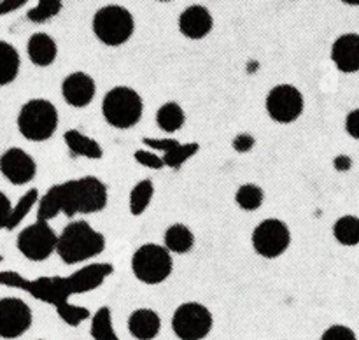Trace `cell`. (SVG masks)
Wrapping results in <instances>:
<instances>
[{
  "label": "cell",
  "mask_w": 359,
  "mask_h": 340,
  "mask_svg": "<svg viewBox=\"0 0 359 340\" xmlns=\"http://www.w3.org/2000/svg\"><path fill=\"white\" fill-rule=\"evenodd\" d=\"M112 273H114V266L111 263H91V265L76 270L72 276H69L72 294H81L97 290Z\"/></svg>",
  "instance_id": "obj_15"
},
{
  "label": "cell",
  "mask_w": 359,
  "mask_h": 340,
  "mask_svg": "<svg viewBox=\"0 0 359 340\" xmlns=\"http://www.w3.org/2000/svg\"><path fill=\"white\" fill-rule=\"evenodd\" d=\"M265 107L273 121L280 125H290L302 116L305 100L302 91L293 84H277L269 91Z\"/></svg>",
  "instance_id": "obj_10"
},
{
  "label": "cell",
  "mask_w": 359,
  "mask_h": 340,
  "mask_svg": "<svg viewBox=\"0 0 359 340\" xmlns=\"http://www.w3.org/2000/svg\"><path fill=\"white\" fill-rule=\"evenodd\" d=\"M263 198H265V193L259 188L258 184H252V182H248V184H242L241 188L235 193V202L241 207L242 210H256L262 207Z\"/></svg>",
  "instance_id": "obj_29"
},
{
  "label": "cell",
  "mask_w": 359,
  "mask_h": 340,
  "mask_svg": "<svg viewBox=\"0 0 359 340\" xmlns=\"http://www.w3.org/2000/svg\"><path fill=\"white\" fill-rule=\"evenodd\" d=\"M0 174L14 186L28 184L37 174V163L27 151L9 147L0 154Z\"/></svg>",
  "instance_id": "obj_12"
},
{
  "label": "cell",
  "mask_w": 359,
  "mask_h": 340,
  "mask_svg": "<svg viewBox=\"0 0 359 340\" xmlns=\"http://www.w3.org/2000/svg\"><path fill=\"white\" fill-rule=\"evenodd\" d=\"M77 182H79L81 214H95L104 210L109 200L107 186L93 175H84L77 179Z\"/></svg>",
  "instance_id": "obj_16"
},
{
  "label": "cell",
  "mask_w": 359,
  "mask_h": 340,
  "mask_svg": "<svg viewBox=\"0 0 359 340\" xmlns=\"http://www.w3.org/2000/svg\"><path fill=\"white\" fill-rule=\"evenodd\" d=\"M25 6H27V0H4V2H0V16L18 11L20 7Z\"/></svg>",
  "instance_id": "obj_40"
},
{
  "label": "cell",
  "mask_w": 359,
  "mask_h": 340,
  "mask_svg": "<svg viewBox=\"0 0 359 340\" xmlns=\"http://www.w3.org/2000/svg\"><path fill=\"white\" fill-rule=\"evenodd\" d=\"M332 60L344 74L359 70V34H344L333 42Z\"/></svg>",
  "instance_id": "obj_17"
},
{
  "label": "cell",
  "mask_w": 359,
  "mask_h": 340,
  "mask_svg": "<svg viewBox=\"0 0 359 340\" xmlns=\"http://www.w3.org/2000/svg\"><path fill=\"white\" fill-rule=\"evenodd\" d=\"M255 144L256 140L251 133H238L233 139V142H231V146H233V149L237 153H248V151H251L255 147Z\"/></svg>",
  "instance_id": "obj_37"
},
{
  "label": "cell",
  "mask_w": 359,
  "mask_h": 340,
  "mask_svg": "<svg viewBox=\"0 0 359 340\" xmlns=\"http://www.w3.org/2000/svg\"><path fill=\"white\" fill-rule=\"evenodd\" d=\"M130 335L137 340L156 339L161 329V319L153 308H137L128 319Z\"/></svg>",
  "instance_id": "obj_18"
},
{
  "label": "cell",
  "mask_w": 359,
  "mask_h": 340,
  "mask_svg": "<svg viewBox=\"0 0 359 340\" xmlns=\"http://www.w3.org/2000/svg\"><path fill=\"white\" fill-rule=\"evenodd\" d=\"M212 27V14L205 6H200V4H193V6L186 7L181 16H179V30L184 37L193 39V41H200V39L207 37Z\"/></svg>",
  "instance_id": "obj_14"
},
{
  "label": "cell",
  "mask_w": 359,
  "mask_h": 340,
  "mask_svg": "<svg viewBox=\"0 0 359 340\" xmlns=\"http://www.w3.org/2000/svg\"><path fill=\"white\" fill-rule=\"evenodd\" d=\"M333 235L342 245L359 244V217L342 216L333 224Z\"/></svg>",
  "instance_id": "obj_27"
},
{
  "label": "cell",
  "mask_w": 359,
  "mask_h": 340,
  "mask_svg": "<svg viewBox=\"0 0 359 340\" xmlns=\"http://www.w3.org/2000/svg\"><path fill=\"white\" fill-rule=\"evenodd\" d=\"M11 212H13V205H11V200L7 198L6 193L0 191V230L7 226V221H9Z\"/></svg>",
  "instance_id": "obj_39"
},
{
  "label": "cell",
  "mask_w": 359,
  "mask_h": 340,
  "mask_svg": "<svg viewBox=\"0 0 359 340\" xmlns=\"http://www.w3.org/2000/svg\"><path fill=\"white\" fill-rule=\"evenodd\" d=\"M104 249L105 237L84 219L67 224L58 235L56 245V252L65 265H76L84 259L95 258L102 254Z\"/></svg>",
  "instance_id": "obj_1"
},
{
  "label": "cell",
  "mask_w": 359,
  "mask_h": 340,
  "mask_svg": "<svg viewBox=\"0 0 359 340\" xmlns=\"http://www.w3.org/2000/svg\"><path fill=\"white\" fill-rule=\"evenodd\" d=\"M21 58L18 49L6 41H0V86L13 83L20 74Z\"/></svg>",
  "instance_id": "obj_22"
},
{
  "label": "cell",
  "mask_w": 359,
  "mask_h": 340,
  "mask_svg": "<svg viewBox=\"0 0 359 340\" xmlns=\"http://www.w3.org/2000/svg\"><path fill=\"white\" fill-rule=\"evenodd\" d=\"M198 149H200L198 142L179 144V146L174 147L170 153L163 154V163L167 165L168 168H174V170H177V168H181L182 165H184L186 161L193 156V154L198 153Z\"/></svg>",
  "instance_id": "obj_31"
},
{
  "label": "cell",
  "mask_w": 359,
  "mask_h": 340,
  "mask_svg": "<svg viewBox=\"0 0 359 340\" xmlns=\"http://www.w3.org/2000/svg\"><path fill=\"white\" fill-rule=\"evenodd\" d=\"M34 315L27 301L16 297L0 298V339H18L30 329Z\"/></svg>",
  "instance_id": "obj_11"
},
{
  "label": "cell",
  "mask_w": 359,
  "mask_h": 340,
  "mask_svg": "<svg viewBox=\"0 0 359 340\" xmlns=\"http://www.w3.org/2000/svg\"><path fill=\"white\" fill-rule=\"evenodd\" d=\"M291 244V231L284 221L269 217L263 219L252 231V247L266 259L279 258Z\"/></svg>",
  "instance_id": "obj_9"
},
{
  "label": "cell",
  "mask_w": 359,
  "mask_h": 340,
  "mask_svg": "<svg viewBox=\"0 0 359 340\" xmlns=\"http://www.w3.org/2000/svg\"><path fill=\"white\" fill-rule=\"evenodd\" d=\"M165 247L170 252H175V254H186L193 249L195 245V235L189 230L186 224L175 223L172 226L167 228L163 235Z\"/></svg>",
  "instance_id": "obj_21"
},
{
  "label": "cell",
  "mask_w": 359,
  "mask_h": 340,
  "mask_svg": "<svg viewBox=\"0 0 359 340\" xmlns=\"http://www.w3.org/2000/svg\"><path fill=\"white\" fill-rule=\"evenodd\" d=\"M142 142H144V146L153 147V149H158V151H163L165 154L170 153L174 147H177L179 144H181L179 140H175V139H151V137H144Z\"/></svg>",
  "instance_id": "obj_36"
},
{
  "label": "cell",
  "mask_w": 359,
  "mask_h": 340,
  "mask_svg": "<svg viewBox=\"0 0 359 340\" xmlns=\"http://www.w3.org/2000/svg\"><path fill=\"white\" fill-rule=\"evenodd\" d=\"M133 276L144 284H161L174 270L172 252L165 245L144 244L132 256Z\"/></svg>",
  "instance_id": "obj_6"
},
{
  "label": "cell",
  "mask_w": 359,
  "mask_h": 340,
  "mask_svg": "<svg viewBox=\"0 0 359 340\" xmlns=\"http://www.w3.org/2000/svg\"><path fill=\"white\" fill-rule=\"evenodd\" d=\"M156 123L160 130L167 133H174L181 130L186 123V114L177 102H167L156 112Z\"/></svg>",
  "instance_id": "obj_23"
},
{
  "label": "cell",
  "mask_w": 359,
  "mask_h": 340,
  "mask_svg": "<svg viewBox=\"0 0 359 340\" xmlns=\"http://www.w3.org/2000/svg\"><path fill=\"white\" fill-rule=\"evenodd\" d=\"M62 7L63 4L60 0H41V2H37V6L28 11L27 18L32 23H48L51 18L60 14Z\"/></svg>",
  "instance_id": "obj_32"
},
{
  "label": "cell",
  "mask_w": 359,
  "mask_h": 340,
  "mask_svg": "<svg viewBox=\"0 0 359 340\" xmlns=\"http://www.w3.org/2000/svg\"><path fill=\"white\" fill-rule=\"evenodd\" d=\"M133 158H135L137 163H140L142 167L153 168V170H160V168L165 167L163 158L156 156V154H153L151 151L139 149V151H135V153H133Z\"/></svg>",
  "instance_id": "obj_35"
},
{
  "label": "cell",
  "mask_w": 359,
  "mask_h": 340,
  "mask_svg": "<svg viewBox=\"0 0 359 340\" xmlns=\"http://www.w3.org/2000/svg\"><path fill=\"white\" fill-rule=\"evenodd\" d=\"M56 188H58L60 203H62V214H65L67 217H74L76 214H81L79 182H77V179L56 184Z\"/></svg>",
  "instance_id": "obj_25"
},
{
  "label": "cell",
  "mask_w": 359,
  "mask_h": 340,
  "mask_svg": "<svg viewBox=\"0 0 359 340\" xmlns=\"http://www.w3.org/2000/svg\"><path fill=\"white\" fill-rule=\"evenodd\" d=\"M90 335L93 340H121L112 326V314L109 307H100L91 318Z\"/></svg>",
  "instance_id": "obj_24"
},
{
  "label": "cell",
  "mask_w": 359,
  "mask_h": 340,
  "mask_svg": "<svg viewBox=\"0 0 359 340\" xmlns=\"http://www.w3.org/2000/svg\"><path fill=\"white\" fill-rule=\"evenodd\" d=\"M144 102L139 91L130 86H114L102 100V114L105 121L118 130H128L140 121Z\"/></svg>",
  "instance_id": "obj_3"
},
{
  "label": "cell",
  "mask_w": 359,
  "mask_h": 340,
  "mask_svg": "<svg viewBox=\"0 0 359 340\" xmlns=\"http://www.w3.org/2000/svg\"><path fill=\"white\" fill-rule=\"evenodd\" d=\"M63 140H65L72 156H83L90 158V160H100L104 156L100 144L95 139H91V137L81 133L79 130H67L63 133Z\"/></svg>",
  "instance_id": "obj_20"
},
{
  "label": "cell",
  "mask_w": 359,
  "mask_h": 340,
  "mask_svg": "<svg viewBox=\"0 0 359 340\" xmlns=\"http://www.w3.org/2000/svg\"><path fill=\"white\" fill-rule=\"evenodd\" d=\"M62 212V203H60V195L58 188L51 186V188L46 191V195L39 200V209H37V219L39 221H49L53 217H56Z\"/></svg>",
  "instance_id": "obj_30"
},
{
  "label": "cell",
  "mask_w": 359,
  "mask_h": 340,
  "mask_svg": "<svg viewBox=\"0 0 359 340\" xmlns=\"http://www.w3.org/2000/svg\"><path fill=\"white\" fill-rule=\"evenodd\" d=\"M91 28L102 44L116 48L130 41L135 30V20L126 7L109 4L95 13Z\"/></svg>",
  "instance_id": "obj_4"
},
{
  "label": "cell",
  "mask_w": 359,
  "mask_h": 340,
  "mask_svg": "<svg viewBox=\"0 0 359 340\" xmlns=\"http://www.w3.org/2000/svg\"><path fill=\"white\" fill-rule=\"evenodd\" d=\"M153 195H154L153 181L144 179V181L137 182V184L132 188V191H130V212H132L133 216H140V214L146 212Z\"/></svg>",
  "instance_id": "obj_26"
},
{
  "label": "cell",
  "mask_w": 359,
  "mask_h": 340,
  "mask_svg": "<svg viewBox=\"0 0 359 340\" xmlns=\"http://www.w3.org/2000/svg\"><path fill=\"white\" fill-rule=\"evenodd\" d=\"M35 203H39V191L35 188L28 189V191L25 193L20 200H18L16 205L13 207V212H11L9 221H7L6 230L13 231L14 228H16L18 224H20L21 221L28 216V212H30L32 207H34Z\"/></svg>",
  "instance_id": "obj_28"
},
{
  "label": "cell",
  "mask_w": 359,
  "mask_h": 340,
  "mask_svg": "<svg viewBox=\"0 0 359 340\" xmlns=\"http://www.w3.org/2000/svg\"><path fill=\"white\" fill-rule=\"evenodd\" d=\"M97 91L93 77L86 72H72L63 79L62 95L65 102L72 107H86L91 104Z\"/></svg>",
  "instance_id": "obj_13"
},
{
  "label": "cell",
  "mask_w": 359,
  "mask_h": 340,
  "mask_svg": "<svg viewBox=\"0 0 359 340\" xmlns=\"http://www.w3.org/2000/svg\"><path fill=\"white\" fill-rule=\"evenodd\" d=\"M2 259H4V256H2V254H0V263H2Z\"/></svg>",
  "instance_id": "obj_42"
},
{
  "label": "cell",
  "mask_w": 359,
  "mask_h": 340,
  "mask_svg": "<svg viewBox=\"0 0 359 340\" xmlns=\"http://www.w3.org/2000/svg\"><path fill=\"white\" fill-rule=\"evenodd\" d=\"M16 245L21 254L30 261H44L58 245V235L55 233L48 221H35L20 231Z\"/></svg>",
  "instance_id": "obj_8"
},
{
  "label": "cell",
  "mask_w": 359,
  "mask_h": 340,
  "mask_svg": "<svg viewBox=\"0 0 359 340\" xmlns=\"http://www.w3.org/2000/svg\"><path fill=\"white\" fill-rule=\"evenodd\" d=\"M346 130L353 139L359 140V109H354L346 118Z\"/></svg>",
  "instance_id": "obj_38"
},
{
  "label": "cell",
  "mask_w": 359,
  "mask_h": 340,
  "mask_svg": "<svg viewBox=\"0 0 359 340\" xmlns=\"http://www.w3.org/2000/svg\"><path fill=\"white\" fill-rule=\"evenodd\" d=\"M214 325L212 314L198 301L181 304L172 318V329L181 340H203Z\"/></svg>",
  "instance_id": "obj_7"
},
{
  "label": "cell",
  "mask_w": 359,
  "mask_h": 340,
  "mask_svg": "<svg viewBox=\"0 0 359 340\" xmlns=\"http://www.w3.org/2000/svg\"><path fill=\"white\" fill-rule=\"evenodd\" d=\"M333 165H335V168L339 172H346L353 167V161H351V158L346 156V154H340V156H337L335 160H333Z\"/></svg>",
  "instance_id": "obj_41"
},
{
  "label": "cell",
  "mask_w": 359,
  "mask_h": 340,
  "mask_svg": "<svg viewBox=\"0 0 359 340\" xmlns=\"http://www.w3.org/2000/svg\"><path fill=\"white\" fill-rule=\"evenodd\" d=\"M58 128V109L46 98H32L25 102L18 114V130L32 142L51 139Z\"/></svg>",
  "instance_id": "obj_2"
},
{
  "label": "cell",
  "mask_w": 359,
  "mask_h": 340,
  "mask_svg": "<svg viewBox=\"0 0 359 340\" xmlns=\"http://www.w3.org/2000/svg\"><path fill=\"white\" fill-rule=\"evenodd\" d=\"M56 312H58L60 319H62L63 322H67L69 326H79L81 322L86 321V319L91 315L90 311H88L86 307L72 305V304H69V301L58 305V307H56Z\"/></svg>",
  "instance_id": "obj_33"
},
{
  "label": "cell",
  "mask_w": 359,
  "mask_h": 340,
  "mask_svg": "<svg viewBox=\"0 0 359 340\" xmlns=\"http://www.w3.org/2000/svg\"><path fill=\"white\" fill-rule=\"evenodd\" d=\"M28 58L37 67H49L56 60L58 55V46L51 35L44 32H37L32 35L27 42Z\"/></svg>",
  "instance_id": "obj_19"
},
{
  "label": "cell",
  "mask_w": 359,
  "mask_h": 340,
  "mask_svg": "<svg viewBox=\"0 0 359 340\" xmlns=\"http://www.w3.org/2000/svg\"><path fill=\"white\" fill-rule=\"evenodd\" d=\"M0 284L27 291L37 300L55 305V307L65 304L69 301V297H72L69 277H39L35 280H28L21 273L7 270V272H0Z\"/></svg>",
  "instance_id": "obj_5"
},
{
  "label": "cell",
  "mask_w": 359,
  "mask_h": 340,
  "mask_svg": "<svg viewBox=\"0 0 359 340\" xmlns=\"http://www.w3.org/2000/svg\"><path fill=\"white\" fill-rule=\"evenodd\" d=\"M321 340H358L356 333L344 325H333L323 333Z\"/></svg>",
  "instance_id": "obj_34"
}]
</instances>
